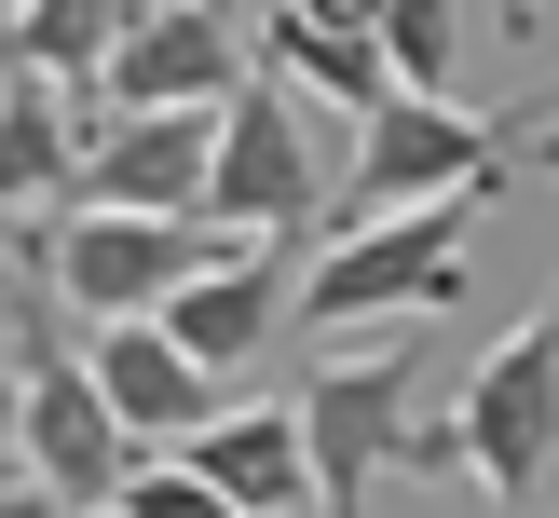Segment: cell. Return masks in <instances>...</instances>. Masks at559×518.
Here are the masks:
<instances>
[{
	"label": "cell",
	"instance_id": "cell-1",
	"mask_svg": "<svg viewBox=\"0 0 559 518\" xmlns=\"http://www.w3.org/2000/svg\"><path fill=\"white\" fill-rule=\"evenodd\" d=\"M300 436H314V518H369V491L451 478V409L424 396L409 341H328V369L300 382Z\"/></svg>",
	"mask_w": 559,
	"mask_h": 518
},
{
	"label": "cell",
	"instance_id": "cell-2",
	"mask_svg": "<svg viewBox=\"0 0 559 518\" xmlns=\"http://www.w3.org/2000/svg\"><path fill=\"white\" fill-rule=\"evenodd\" d=\"M491 191H451V205H382V218H342L328 260H300V327H396V314H451L464 300V245H478Z\"/></svg>",
	"mask_w": 559,
	"mask_h": 518
},
{
	"label": "cell",
	"instance_id": "cell-3",
	"mask_svg": "<svg viewBox=\"0 0 559 518\" xmlns=\"http://www.w3.org/2000/svg\"><path fill=\"white\" fill-rule=\"evenodd\" d=\"M328 191H342V150L314 136V96L273 69L233 82V109H218V164H205V232H246V245H300L328 218Z\"/></svg>",
	"mask_w": 559,
	"mask_h": 518
},
{
	"label": "cell",
	"instance_id": "cell-4",
	"mask_svg": "<svg viewBox=\"0 0 559 518\" xmlns=\"http://www.w3.org/2000/svg\"><path fill=\"white\" fill-rule=\"evenodd\" d=\"M451 463L478 478L491 518H533L546 505V478H559V314L506 327V341L451 382Z\"/></svg>",
	"mask_w": 559,
	"mask_h": 518
},
{
	"label": "cell",
	"instance_id": "cell-5",
	"mask_svg": "<svg viewBox=\"0 0 559 518\" xmlns=\"http://www.w3.org/2000/svg\"><path fill=\"white\" fill-rule=\"evenodd\" d=\"M506 136H519V123H491V109H464V96H382L369 123H355L342 191H328V205H342V218H382V205L506 191Z\"/></svg>",
	"mask_w": 559,
	"mask_h": 518
},
{
	"label": "cell",
	"instance_id": "cell-6",
	"mask_svg": "<svg viewBox=\"0 0 559 518\" xmlns=\"http://www.w3.org/2000/svg\"><path fill=\"white\" fill-rule=\"evenodd\" d=\"M218 260L205 218H136V205H69L41 232V287L69 300L82 327H123V314H164L191 273Z\"/></svg>",
	"mask_w": 559,
	"mask_h": 518
},
{
	"label": "cell",
	"instance_id": "cell-7",
	"mask_svg": "<svg viewBox=\"0 0 559 518\" xmlns=\"http://www.w3.org/2000/svg\"><path fill=\"white\" fill-rule=\"evenodd\" d=\"M14 369H27V478L55 491V505H123V478L151 450L123 436V409L96 396V369H82L69 341H41V327H14Z\"/></svg>",
	"mask_w": 559,
	"mask_h": 518
},
{
	"label": "cell",
	"instance_id": "cell-8",
	"mask_svg": "<svg viewBox=\"0 0 559 518\" xmlns=\"http://www.w3.org/2000/svg\"><path fill=\"white\" fill-rule=\"evenodd\" d=\"M233 82H246V41L218 0H136L96 69V109H233Z\"/></svg>",
	"mask_w": 559,
	"mask_h": 518
},
{
	"label": "cell",
	"instance_id": "cell-9",
	"mask_svg": "<svg viewBox=\"0 0 559 518\" xmlns=\"http://www.w3.org/2000/svg\"><path fill=\"white\" fill-rule=\"evenodd\" d=\"M205 164H218V109H96L69 205H136V218H205Z\"/></svg>",
	"mask_w": 559,
	"mask_h": 518
},
{
	"label": "cell",
	"instance_id": "cell-10",
	"mask_svg": "<svg viewBox=\"0 0 559 518\" xmlns=\"http://www.w3.org/2000/svg\"><path fill=\"white\" fill-rule=\"evenodd\" d=\"M82 369H96V396L123 409V436H136V450H191V436L233 409V382H218V369H205V354H191L164 314L96 327V354H82Z\"/></svg>",
	"mask_w": 559,
	"mask_h": 518
},
{
	"label": "cell",
	"instance_id": "cell-11",
	"mask_svg": "<svg viewBox=\"0 0 559 518\" xmlns=\"http://www.w3.org/2000/svg\"><path fill=\"white\" fill-rule=\"evenodd\" d=\"M287 314H300V260H287V245H246V232H218V260L191 273L178 300H164V327H178V341L205 354L218 382H233V369H246V354H260Z\"/></svg>",
	"mask_w": 559,
	"mask_h": 518
},
{
	"label": "cell",
	"instance_id": "cell-12",
	"mask_svg": "<svg viewBox=\"0 0 559 518\" xmlns=\"http://www.w3.org/2000/svg\"><path fill=\"white\" fill-rule=\"evenodd\" d=\"M178 463L205 491H233L246 518H314V436H300V396L287 409H218Z\"/></svg>",
	"mask_w": 559,
	"mask_h": 518
},
{
	"label": "cell",
	"instance_id": "cell-13",
	"mask_svg": "<svg viewBox=\"0 0 559 518\" xmlns=\"http://www.w3.org/2000/svg\"><path fill=\"white\" fill-rule=\"evenodd\" d=\"M82 136H96V96H69L41 69H0V232L82 178Z\"/></svg>",
	"mask_w": 559,
	"mask_h": 518
},
{
	"label": "cell",
	"instance_id": "cell-14",
	"mask_svg": "<svg viewBox=\"0 0 559 518\" xmlns=\"http://www.w3.org/2000/svg\"><path fill=\"white\" fill-rule=\"evenodd\" d=\"M260 69H273V82H300L314 109H342V123H369V109L396 96V69H382V41H342V27L287 14V0L260 14Z\"/></svg>",
	"mask_w": 559,
	"mask_h": 518
},
{
	"label": "cell",
	"instance_id": "cell-15",
	"mask_svg": "<svg viewBox=\"0 0 559 518\" xmlns=\"http://www.w3.org/2000/svg\"><path fill=\"white\" fill-rule=\"evenodd\" d=\"M123 14H136V0H27V14L0 27V69H41V82H69V96H96Z\"/></svg>",
	"mask_w": 559,
	"mask_h": 518
},
{
	"label": "cell",
	"instance_id": "cell-16",
	"mask_svg": "<svg viewBox=\"0 0 559 518\" xmlns=\"http://www.w3.org/2000/svg\"><path fill=\"white\" fill-rule=\"evenodd\" d=\"M382 69H396V96H451V69H464V0H382Z\"/></svg>",
	"mask_w": 559,
	"mask_h": 518
},
{
	"label": "cell",
	"instance_id": "cell-17",
	"mask_svg": "<svg viewBox=\"0 0 559 518\" xmlns=\"http://www.w3.org/2000/svg\"><path fill=\"white\" fill-rule=\"evenodd\" d=\"M123 518H246V505H233V491H205L178 450H151V463L123 478Z\"/></svg>",
	"mask_w": 559,
	"mask_h": 518
},
{
	"label": "cell",
	"instance_id": "cell-18",
	"mask_svg": "<svg viewBox=\"0 0 559 518\" xmlns=\"http://www.w3.org/2000/svg\"><path fill=\"white\" fill-rule=\"evenodd\" d=\"M14 478H27V369L0 354V491H14Z\"/></svg>",
	"mask_w": 559,
	"mask_h": 518
},
{
	"label": "cell",
	"instance_id": "cell-19",
	"mask_svg": "<svg viewBox=\"0 0 559 518\" xmlns=\"http://www.w3.org/2000/svg\"><path fill=\"white\" fill-rule=\"evenodd\" d=\"M287 14H314V27H342V41H382V0H287Z\"/></svg>",
	"mask_w": 559,
	"mask_h": 518
},
{
	"label": "cell",
	"instance_id": "cell-20",
	"mask_svg": "<svg viewBox=\"0 0 559 518\" xmlns=\"http://www.w3.org/2000/svg\"><path fill=\"white\" fill-rule=\"evenodd\" d=\"M0 518H69V505H55L41 478H14V491H0Z\"/></svg>",
	"mask_w": 559,
	"mask_h": 518
},
{
	"label": "cell",
	"instance_id": "cell-21",
	"mask_svg": "<svg viewBox=\"0 0 559 518\" xmlns=\"http://www.w3.org/2000/svg\"><path fill=\"white\" fill-rule=\"evenodd\" d=\"M14 260H27V273H41V245H14V232H0V300H14Z\"/></svg>",
	"mask_w": 559,
	"mask_h": 518
},
{
	"label": "cell",
	"instance_id": "cell-22",
	"mask_svg": "<svg viewBox=\"0 0 559 518\" xmlns=\"http://www.w3.org/2000/svg\"><path fill=\"white\" fill-rule=\"evenodd\" d=\"M533 14H546V0H506V27H533Z\"/></svg>",
	"mask_w": 559,
	"mask_h": 518
},
{
	"label": "cell",
	"instance_id": "cell-23",
	"mask_svg": "<svg viewBox=\"0 0 559 518\" xmlns=\"http://www.w3.org/2000/svg\"><path fill=\"white\" fill-rule=\"evenodd\" d=\"M14 14H27V0H0V27H14Z\"/></svg>",
	"mask_w": 559,
	"mask_h": 518
},
{
	"label": "cell",
	"instance_id": "cell-24",
	"mask_svg": "<svg viewBox=\"0 0 559 518\" xmlns=\"http://www.w3.org/2000/svg\"><path fill=\"white\" fill-rule=\"evenodd\" d=\"M82 518H123V505H82Z\"/></svg>",
	"mask_w": 559,
	"mask_h": 518
}]
</instances>
